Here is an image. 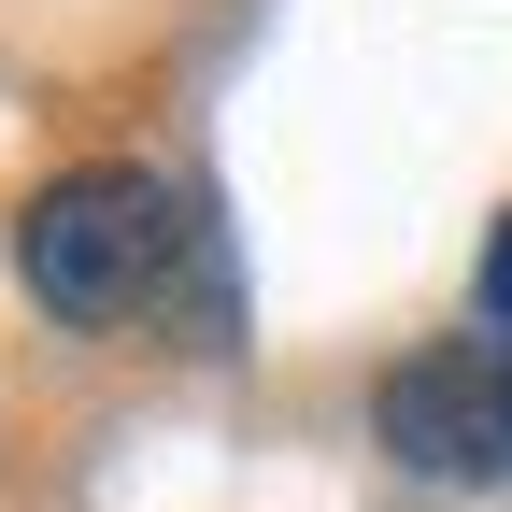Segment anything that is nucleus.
<instances>
[{"label":"nucleus","instance_id":"3","mask_svg":"<svg viewBox=\"0 0 512 512\" xmlns=\"http://www.w3.org/2000/svg\"><path fill=\"white\" fill-rule=\"evenodd\" d=\"M484 328H512V214H498V242H484Z\"/></svg>","mask_w":512,"mask_h":512},{"label":"nucleus","instance_id":"2","mask_svg":"<svg viewBox=\"0 0 512 512\" xmlns=\"http://www.w3.org/2000/svg\"><path fill=\"white\" fill-rule=\"evenodd\" d=\"M384 456L427 484H512V328L427 342L384 370Z\"/></svg>","mask_w":512,"mask_h":512},{"label":"nucleus","instance_id":"1","mask_svg":"<svg viewBox=\"0 0 512 512\" xmlns=\"http://www.w3.org/2000/svg\"><path fill=\"white\" fill-rule=\"evenodd\" d=\"M157 256H171V200L143 171H57L15 214V271H29V299L57 328H114V313L157 285Z\"/></svg>","mask_w":512,"mask_h":512}]
</instances>
